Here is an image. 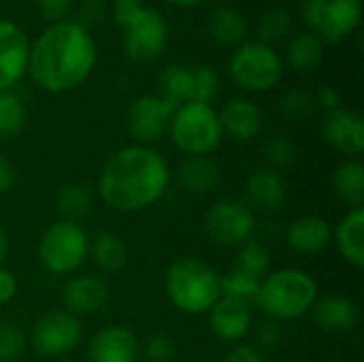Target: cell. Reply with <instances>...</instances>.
Masks as SVG:
<instances>
[{
    "mask_svg": "<svg viewBox=\"0 0 364 362\" xmlns=\"http://www.w3.org/2000/svg\"><path fill=\"white\" fill-rule=\"evenodd\" d=\"M94 66L96 41L79 21H53L30 45L28 73L45 92L62 94L79 87L92 75Z\"/></svg>",
    "mask_w": 364,
    "mask_h": 362,
    "instance_id": "6da1fadb",
    "label": "cell"
},
{
    "mask_svg": "<svg viewBox=\"0 0 364 362\" xmlns=\"http://www.w3.org/2000/svg\"><path fill=\"white\" fill-rule=\"evenodd\" d=\"M171 183L166 158L149 145H126L100 169L98 192L105 205L119 213H139L158 203Z\"/></svg>",
    "mask_w": 364,
    "mask_h": 362,
    "instance_id": "7a4b0ae2",
    "label": "cell"
},
{
    "mask_svg": "<svg viewBox=\"0 0 364 362\" xmlns=\"http://www.w3.org/2000/svg\"><path fill=\"white\" fill-rule=\"evenodd\" d=\"M164 286L171 305L188 316L209 314L220 301V273L200 258L183 256L171 262Z\"/></svg>",
    "mask_w": 364,
    "mask_h": 362,
    "instance_id": "3957f363",
    "label": "cell"
},
{
    "mask_svg": "<svg viewBox=\"0 0 364 362\" xmlns=\"http://www.w3.org/2000/svg\"><path fill=\"white\" fill-rule=\"evenodd\" d=\"M318 282L303 269H279L260 284L258 307L275 322L303 318L318 301Z\"/></svg>",
    "mask_w": 364,
    "mask_h": 362,
    "instance_id": "277c9868",
    "label": "cell"
},
{
    "mask_svg": "<svg viewBox=\"0 0 364 362\" xmlns=\"http://www.w3.org/2000/svg\"><path fill=\"white\" fill-rule=\"evenodd\" d=\"M168 134L173 145L186 156H209L222 143V124L220 115L211 105L190 100L171 117Z\"/></svg>",
    "mask_w": 364,
    "mask_h": 362,
    "instance_id": "5b68a950",
    "label": "cell"
},
{
    "mask_svg": "<svg viewBox=\"0 0 364 362\" xmlns=\"http://www.w3.org/2000/svg\"><path fill=\"white\" fill-rule=\"evenodd\" d=\"M90 256L87 233L70 220L51 224L38 241V258L53 275H70L83 267Z\"/></svg>",
    "mask_w": 364,
    "mask_h": 362,
    "instance_id": "8992f818",
    "label": "cell"
},
{
    "mask_svg": "<svg viewBox=\"0 0 364 362\" xmlns=\"http://www.w3.org/2000/svg\"><path fill=\"white\" fill-rule=\"evenodd\" d=\"M228 70L239 87L247 92H269L279 83L284 62L273 45L247 41L237 45Z\"/></svg>",
    "mask_w": 364,
    "mask_h": 362,
    "instance_id": "52a82bcc",
    "label": "cell"
},
{
    "mask_svg": "<svg viewBox=\"0 0 364 362\" xmlns=\"http://www.w3.org/2000/svg\"><path fill=\"white\" fill-rule=\"evenodd\" d=\"M303 15L314 34L328 43L350 36L363 19L360 0H303Z\"/></svg>",
    "mask_w": 364,
    "mask_h": 362,
    "instance_id": "ba28073f",
    "label": "cell"
},
{
    "mask_svg": "<svg viewBox=\"0 0 364 362\" xmlns=\"http://www.w3.org/2000/svg\"><path fill=\"white\" fill-rule=\"evenodd\" d=\"M124 28V51L134 62L158 60L168 45V26L160 11L141 6Z\"/></svg>",
    "mask_w": 364,
    "mask_h": 362,
    "instance_id": "9c48e42d",
    "label": "cell"
},
{
    "mask_svg": "<svg viewBox=\"0 0 364 362\" xmlns=\"http://www.w3.org/2000/svg\"><path fill=\"white\" fill-rule=\"evenodd\" d=\"M207 235L222 247H241L252 241L256 230V218L252 209L241 201H218L205 215Z\"/></svg>",
    "mask_w": 364,
    "mask_h": 362,
    "instance_id": "30bf717a",
    "label": "cell"
},
{
    "mask_svg": "<svg viewBox=\"0 0 364 362\" xmlns=\"http://www.w3.org/2000/svg\"><path fill=\"white\" fill-rule=\"evenodd\" d=\"M83 337L81 322L68 312H49L32 329L30 344L43 356H64L73 352Z\"/></svg>",
    "mask_w": 364,
    "mask_h": 362,
    "instance_id": "8fae6325",
    "label": "cell"
},
{
    "mask_svg": "<svg viewBox=\"0 0 364 362\" xmlns=\"http://www.w3.org/2000/svg\"><path fill=\"white\" fill-rule=\"evenodd\" d=\"M177 111L175 105L162 96L147 94L136 98L128 109V132L139 145H149L160 141L171 126V117Z\"/></svg>",
    "mask_w": 364,
    "mask_h": 362,
    "instance_id": "7c38bea8",
    "label": "cell"
},
{
    "mask_svg": "<svg viewBox=\"0 0 364 362\" xmlns=\"http://www.w3.org/2000/svg\"><path fill=\"white\" fill-rule=\"evenodd\" d=\"M30 41L11 19L0 17V92L11 90L28 73Z\"/></svg>",
    "mask_w": 364,
    "mask_h": 362,
    "instance_id": "4fadbf2b",
    "label": "cell"
},
{
    "mask_svg": "<svg viewBox=\"0 0 364 362\" xmlns=\"http://www.w3.org/2000/svg\"><path fill=\"white\" fill-rule=\"evenodd\" d=\"M139 354L136 335L122 324L100 329L87 346V362H136Z\"/></svg>",
    "mask_w": 364,
    "mask_h": 362,
    "instance_id": "5bb4252c",
    "label": "cell"
},
{
    "mask_svg": "<svg viewBox=\"0 0 364 362\" xmlns=\"http://www.w3.org/2000/svg\"><path fill=\"white\" fill-rule=\"evenodd\" d=\"M324 141L341 154L360 156L364 151V122L352 109L328 111L322 119Z\"/></svg>",
    "mask_w": 364,
    "mask_h": 362,
    "instance_id": "9a60e30c",
    "label": "cell"
},
{
    "mask_svg": "<svg viewBox=\"0 0 364 362\" xmlns=\"http://www.w3.org/2000/svg\"><path fill=\"white\" fill-rule=\"evenodd\" d=\"M109 301V288L100 277L94 275H77L70 277L62 288L64 312L77 316H92L105 307Z\"/></svg>",
    "mask_w": 364,
    "mask_h": 362,
    "instance_id": "2e32d148",
    "label": "cell"
},
{
    "mask_svg": "<svg viewBox=\"0 0 364 362\" xmlns=\"http://www.w3.org/2000/svg\"><path fill=\"white\" fill-rule=\"evenodd\" d=\"M218 115H220L222 132L237 143L254 141L262 130V113L258 105L247 98L228 100Z\"/></svg>",
    "mask_w": 364,
    "mask_h": 362,
    "instance_id": "e0dca14e",
    "label": "cell"
},
{
    "mask_svg": "<svg viewBox=\"0 0 364 362\" xmlns=\"http://www.w3.org/2000/svg\"><path fill=\"white\" fill-rule=\"evenodd\" d=\"M314 322L320 331L331 335H343L358 324V307L352 299L341 294H328L314 303Z\"/></svg>",
    "mask_w": 364,
    "mask_h": 362,
    "instance_id": "ac0fdd59",
    "label": "cell"
},
{
    "mask_svg": "<svg viewBox=\"0 0 364 362\" xmlns=\"http://www.w3.org/2000/svg\"><path fill=\"white\" fill-rule=\"evenodd\" d=\"M333 228L320 215H301L286 230V243L292 252L314 256L331 245Z\"/></svg>",
    "mask_w": 364,
    "mask_h": 362,
    "instance_id": "d6986e66",
    "label": "cell"
},
{
    "mask_svg": "<svg viewBox=\"0 0 364 362\" xmlns=\"http://www.w3.org/2000/svg\"><path fill=\"white\" fill-rule=\"evenodd\" d=\"M209 326L213 335L222 341H241L252 329V309L243 303L220 299L209 309Z\"/></svg>",
    "mask_w": 364,
    "mask_h": 362,
    "instance_id": "ffe728a7",
    "label": "cell"
},
{
    "mask_svg": "<svg viewBox=\"0 0 364 362\" xmlns=\"http://www.w3.org/2000/svg\"><path fill=\"white\" fill-rule=\"evenodd\" d=\"M245 196L250 207L262 213H273L286 203V183L277 171L258 169L250 175L245 183Z\"/></svg>",
    "mask_w": 364,
    "mask_h": 362,
    "instance_id": "44dd1931",
    "label": "cell"
},
{
    "mask_svg": "<svg viewBox=\"0 0 364 362\" xmlns=\"http://www.w3.org/2000/svg\"><path fill=\"white\" fill-rule=\"evenodd\" d=\"M222 179L220 164L209 156H188L177 169V181L190 194L205 196L218 188Z\"/></svg>",
    "mask_w": 364,
    "mask_h": 362,
    "instance_id": "7402d4cb",
    "label": "cell"
},
{
    "mask_svg": "<svg viewBox=\"0 0 364 362\" xmlns=\"http://www.w3.org/2000/svg\"><path fill=\"white\" fill-rule=\"evenodd\" d=\"M335 241L341 258L354 269H364V209H352L339 222Z\"/></svg>",
    "mask_w": 364,
    "mask_h": 362,
    "instance_id": "603a6c76",
    "label": "cell"
},
{
    "mask_svg": "<svg viewBox=\"0 0 364 362\" xmlns=\"http://www.w3.org/2000/svg\"><path fill=\"white\" fill-rule=\"evenodd\" d=\"M209 32L211 36L226 47H237L245 43L247 21L245 17L232 6H218L209 15Z\"/></svg>",
    "mask_w": 364,
    "mask_h": 362,
    "instance_id": "cb8c5ba5",
    "label": "cell"
},
{
    "mask_svg": "<svg viewBox=\"0 0 364 362\" xmlns=\"http://www.w3.org/2000/svg\"><path fill=\"white\" fill-rule=\"evenodd\" d=\"M158 85H160L158 96H162L175 107H181L194 98V73L188 66L181 64L164 66L158 77Z\"/></svg>",
    "mask_w": 364,
    "mask_h": 362,
    "instance_id": "d4e9b609",
    "label": "cell"
},
{
    "mask_svg": "<svg viewBox=\"0 0 364 362\" xmlns=\"http://www.w3.org/2000/svg\"><path fill=\"white\" fill-rule=\"evenodd\" d=\"M333 188L337 196L352 209L363 207L364 203V166L358 160L341 162L333 173Z\"/></svg>",
    "mask_w": 364,
    "mask_h": 362,
    "instance_id": "484cf974",
    "label": "cell"
},
{
    "mask_svg": "<svg viewBox=\"0 0 364 362\" xmlns=\"http://www.w3.org/2000/svg\"><path fill=\"white\" fill-rule=\"evenodd\" d=\"M96 267L105 273H119L128 262V247L122 237L113 233H98L90 243Z\"/></svg>",
    "mask_w": 364,
    "mask_h": 362,
    "instance_id": "4316f807",
    "label": "cell"
},
{
    "mask_svg": "<svg viewBox=\"0 0 364 362\" xmlns=\"http://www.w3.org/2000/svg\"><path fill=\"white\" fill-rule=\"evenodd\" d=\"M260 280L250 277L237 269L226 275H220V299H230L243 305H256L260 297Z\"/></svg>",
    "mask_w": 364,
    "mask_h": 362,
    "instance_id": "83f0119b",
    "label": "cell"
},
{
    "mask_svg": "<svg viewBox=\"0 0 364 362\" xmlns=\"http://www.w3.org/2000/svg\"><path fill=\"white\" fill-rule=\"evenodd\" d=\"M286 55H288V62H290L292 68H296V70H311V68H316L322 62L324 43L314 32L301 34V36L290 41Z\"/></svg>",
    "mask_w": 364,
    "mask_h": 362,
    "instance_id": "f1b7e54d",
    "label": "cell"
},
{
    "mask_svg": "<svg viewBox=\"0 0 364 362\" xmlns=\"http://www.w3.org/2000/svg\"><path fill=\"white\" fill-rule=\"evenodd\" d=\"M28 124V109L23 100L11 90L0 92V141L17 137Z\"/></svg>",
    "mask_w": 364,
    "mask_h": 362,
    "instance_id": "f546056e",
    "label": "cell"
},
{
    "mask_svg": "<svg viewBox=\"0 0 364 362\" xmlns=\"http://www.w3.org/2000/svg\"><path fill=\"white\" fill-rule=\"evenodd\" d=\"M58 209L64 215V220L77 222L85 218L94 209V196L87 186L83 183H70L66 186L58 196Z\"/></svg>",
    "mask_w": 364,
    "mask_h": 362,
    "instance_id": "4dcf8cb0",
    "label": "cell"
},
{
    "mask_svg": "<svg viewBox=\"0 0 364 362\" xmlns=\"http://www.w3.org/2000/svg\"><path fill=\"white\" fill-rule=\"evenodd\" d=\"M237 250L239 252H237V258H235V269L262 282V277L269 275V267H271L269 250L264 245L256 243V241H247Z\"/></svg>",
    "mask_w": 364,
    "mask_h": 362,
    "instance_id": "1f68e13d",
    "label": "cell"
},
{
    "mask_svg": "<svg viewBox=\"0 0 364 362\" xmlns=\"http://www.w3.org/2000/svg\"><path fill=\"white\" fill-rule=\"evenodd\" d=\"M292 26V17L286 9L282 6H271L267 9L260 19H258V36H260V43H267V45H273L277 41H282L288 30Z\"/></svg>",
    "mask_w": 364,
    "mask_h": 362,
    "instance_id": "d6a6232c",
    "label": "cell"
},
{
    "mask_svg": "<svg viewBox=\"0 0 364 362\" xmlns=\"http://www.w3.org/2000/svg\"><path fill=\"white\" fill-rule=\"evenodd\" d=\"M262 151H264L267 162L273 166V171L288 169V166H292V164L296 162V158H299V147H296V143H294L290 137H286V134H275V137H271V139L264 143Z\"/></svg>",
    "mask_w": 364,
    "mask_h": 362,
    "instance_id": "836d02e7",
    "label": "cell"
},
{
    "mask_svg": "<svg viewBox=\"0 0 364 362\" xmlns=\"http://www.w3.org/2000/svg\"><path fill=\"white\" fill-rule=\"evenodd\" d=\"M194 73V98L196 102L211 105L220 92V75L213 66H196Z\"/></svg>",
    "mask_w": 364,
    "mask_h": 362,
    "instance_id": "e575fe53",
    "label": "cell"
},
{
    "mask_svg": "<svg viewBox=\"0 0 364 362\" xmlns=\"http://www.w3.org/2000/svg\"><path fill=\"white\" fill-rule=\"evenodd\" d=\"M279 109L292 119H305L316 109V98L305 90H290L279 98Z\"/></svg>",
    "mask_w": 364,
    "mask_h": 362,
    "instance_id": "d590c367",
    "label": "cell"
},
{
    "mask_svg": "<svg viewBox=\"0 0 364 362\" xmlns=\"http://www.w3.org/2000/svg\"><path fill=\"white\" fill-rule=\"evenodd\" d=\"M26 350V337L19 326L0 322V362H15Z\"/></svg>",
    "mask_w": 364,
    "mask_h": 362,
    "instance_id": "8d00e7d4",
    "label": "cell"
},
{
    "mask_svg": "<svg viewBox=\"0 0 364 362\" xmlns=\"http://www.w3.org/2000/svg\"><path fill=\"white\" fill-rule=\"evenodd\" d=\"M177 356V346L166 335H156L145 344V358L147 362H173Z\"/></svg>",
    "mask_w": 364,
    "mask_h": 362,
    "instance_id": "74e56055",
    "label": "cell"
},
{
    "mask_svg": "<svg viewBox=\"0 0 364 362\" xmlns=\"http://www.w3.org/2000/svg\"><path fill=\"white\" fill-rule=\"evenodd\" d=\"M284 339V333H282V326L279 322L275 320H269V322H262L258 329H256V341L260 344V348L264 350H273L282 344Z\"/></svg>",
    "mask_w": 364,
    "mask_h": 362,
    "instance_id": "f35d334b",
    "label": "cell"
},
{
    "mask_svg": "<svg viewBox=\"0 0 364 362\" xmlns=\"http://www.w3.org/2000/svg\"><path fill=\"white\" fill-rule=\"evenodd\" d=\"M38 13L49 21H62L70 11L73 0H34Z\"/></svg>",
    "mask_w": 364,
    "mask_h": 362,
    "instance_id": "ab89813d",
    "label": "cell"
},
{
    "mask_svg": "<svg viewBox=\"0 0 364 362\" xmlns=\"http://www.w3.org/2000/svg\"><path fill=\"white\" fill-rule=\"evenodd\" d=\"M222 362H269L264 358V354L252 346H237L232 348Z\"/></svg>",
    "mask_w": 364,
    "mask_h": 362,
    "instance_id": "60d3db41",
    "label": "cell"
},
{
    "mask_svg": "<svg viewBox=\"0 0 364 362\" xmlns=\"http://www.w3.org/2000/svg\"><path fill=\"white\" fill-rule=\"evenodd\" d=\"M115 6H113V17L119 26H126L134 13L143 6V0H113Z\"/></svg>",
    "mask_w": 364,
    "mask_h": 362,
    "instance_id": "b9f144b4",
    "label": "cell"
},
{
    "mask_svg": "<svg viewBox=\"0 0 364 362\" xmlns=\"http://www.w3.org/2000/svg\"><path fill=\"white\" fill-rule=\"evenodd\" d=\"M17 294V277L13 271L0 267V305H6Z\"/></svg>",
    "mask_w": 364,
    "mask_h": 362,
    "instance_id": "7bdbcfd3",
    "label": "cell"
},
{
    "mask_svg": "<svg viewBox=\"0 0 364 362\" xmlns=\"http://www.w3.org/2000/svg\"><path fill=\"white\" fill-rule=\"evenodd\" d=\"M316 102H318V105L328 113V111L339 109V105H341V96H339V92H337L335 87L324 85V87H320V90H318V94H316Z\"/></svg>",
    "mask_w": 364,
    "mask_h": 362,
    "instance_id": "ee69618b",
    "label": "cell"
},
{
    "mask_svg": "<svg viewBox=\"0 0 364 362\" xmlns=\"http://www.w3.org/2000/svg\"><path fill=\"white\" fill-rule=\"evenodd\" d=\"M13 181H15V171H13L11 162L0 154V194L9 192Z\"/></svg>",
    "mask_w": 364,
    "mask_h": 362,
    "instance_id": "f6af8a7d",
    "label": "cell"
},
{
    "mask_svg": "<svg viewBox=\"0 0 364 362\" xmlns=\"http://www.w3.org/2000/svg\"><path fill=\"white\" fill-rule=\"evenodd\" d=\"M6 254H9V235H6V230L0 226V265L4 262Z\"/></svg>",
    "mask_w": 364,
    "mask_h": 362,
    "instance_id": "bcb514c9",
    "label": "cell"
},
{
    "mask_svg": "<svg viewBox=\"0 0 364 362\" xmlns=\"http://www.w3.org/2000/svg\"><path fill=\"white\" fill-rule=\"evenodd\" d=\"M168 2L175 6H196V4H203L205 0H168Z\"/></svg>",
    "mask_w": 364,
    "mask_h": 362,
    "instance_id": "7dc6e473",
    "label": "cell"
},
{
    "mask_svg": "<svg viewBox=\"0 0 364 362\" xmlns=\"http://www.w3.org/2000/svg\"><path fill=\"white\" fill-rule=\"evenodd\" d=\"M58 362H75V361H68V358H64V361H58Z\"/></svg>",
    "mask_w": 364,
    "mask_h": 362,
    "instance_id": "c3c4849f",
    "label": "cell"
},
{
    "mask_svg": "<svg viewBox=\"0 0 364 362\" xmlns=\"http://www.w3.org/2000/svg\"><path fill=\"white\" fill-rule=\"evenodd\" d=\"M271 2H282V0H271Z\"/></svg>",
    "mask_w": 364,
    "mask_h": 362,
    "instance_id": "681fc988",
    "label": "cell"
}]
</instances>
